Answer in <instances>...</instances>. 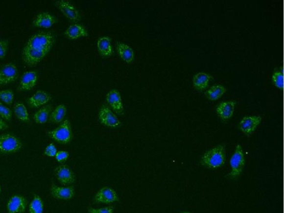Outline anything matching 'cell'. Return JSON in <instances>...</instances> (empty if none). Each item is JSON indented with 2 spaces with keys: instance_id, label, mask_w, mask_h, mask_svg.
<instances>
[{
  "instance_id": "cell-1",
  "label": "cell",
  "mask_w": 284,
  "mask_h": 213,
  "mask_svg": "<svg viewBox=\"0 0 284 213\" xmlns=\"http://www.w3.org/2000/svg\"><path fill=\"white\" fill-rule=\"evenodd\" d=\"M55 37L51 32L42 31L35 33L27 42L22 51L24 64L33 66L47 56L53 47Z\"/></svg>"
},
{
  "instance_id": "cell-7",
  "label": "cell",
  "mask_w": 284,
  "mask_h": 213,
  "mask_svg": "<svg viewBox=\"0 0 284 213\" xmlns=\"http://www.w3.org/2000/svg\"><path fill=\"white\" fill-rule=\"evenodd\" d=\"M19 75L18 67L13 63L3 65L0 68V86L14 82Z\"/></svg>"
},
{
  "instance_id": "cell-19",
  "label": "cell",
  "mask_w": 284,
  "mask_h": 213,
  "mask_svg": "<svg viewBox=\"0 0 284 213\" xmlns=\"http://www.w3.org/2000/svg\"><path fill=\"white\" fill-rule=\"evenodd\" d=\"M65 35L70 40H77L81 37H86L89 36L86 28L79 24H73L67 28L65 32Z\"/></svg>"
},
{
  "instance_id": "cell-10",
  "label": "cell",
  "mask_w": 284,
  "mask_h": 213,
  "mask_svg": "<svg viewBox=\"0 0 284 213\" xmlns=\"http://www.w3.org/2000/svg\"><path fill=\"white\" fill-rule=\"evenodd\" d=\"M118 200V196L115 190L107 187L100 189L94 197V201L97 203L110 204Z\"/></svg>"
},
{
  "instance_id": "cell-8",
  "label": "cell",
  "mask_w": 284,
  "mask_h": 213,
  "mask_svg": "<svg viewBox=\"0 0 284 213\" xmlns=\"http://www.w3.org/2000/svg\"><path fill=\"white\" fill-rule=\"evenodd\" d=\"M54 174L58 182L63 186L72 185L76 179L73 171L67 165H60L56 167Z\"/></svg>"
},
{
  "instance_id": "cell-5",
  "label": "cell",
  "mask_w": 284,
  "mask_h": 213,
  "mask_svg": "<svg viewBox=\"0 0 284 213\" xmlns=\"http://www.w3.org/2000/svg\"><path fill=\"white\" fill-rule=\"evenodd\" d=\"M22 147V142L16 136L11 134L0 135V153H15Z\"/></svg>"
},
{
  "instance_id": "cell-24",
  "label": "cell",
  "mask_w": 284,
  "mask_h": 213,
  "mask_svg": "<svg viewBox=\"0 0 284 213\" xmlns=\"http://www.w3.org/2000/svg\"><path fill=\"white\" fill-rule=\"evenodd\" d=\"M212 77L206 73H198L195 74L193 78V85L195 89L202 91L208 87Z\"/></svg>"
},
{
  "instance_id": "cell-4",
  "label": "cell",
  "mask_w": 284,
  "mask_h": 213,
  "mask_svg": "<svg viewBox=\"0 0 284 213\" xmlns=\"http://www.w3.org/2000/svg\"><path fill=\"white\" fill-rule=\"evenodd\" d=\"M232 171L229 174L231 178L239 176L243 171L245 165V156L243 148L240 144L237 145L235 152L230 160Z\"/></svg>"
},
{
  "instance_id": "cell-30",
  "label": "cell",
  "mask_w": 284,
  "mask_h": 213,
  "mask_svg": "<svg viewBox=\"0 0 284 213\" xmlns=\"http://www.w3.org/2000/svg\"><path fill=\"white\" fill-rule=\"evenodd\" d=\"M12 115V113L10 108L0 102V118L8 121L11 119Z\"/></svg>"
},
{
  "instance_id": "cell-22",
  "label": "cell",
  "mask_w": 284,
  "mask_h": 213,
  "mask_svg": "<svg viewBox=\"0 0 284 213\" xmlns=\"http://www.w3.org/2000/svg\"><path fill=\"white\" fill-rule=\"evenodd\" d=\"M68 109L66 106L64 104H59L50 114L49 122L56 124L61 123L65 118Z\"/></svg>"
},
{
  "instance_id": "cell-11",
  "label": "cell",
  "mask_w": 284,
  "mask_h": 213,
  "mask_svg": "<svg viewBox=\"0 0 284 213\" xmlns=\"http://www.w3.org/2000/svg\"><path fill=\"white\" fill-rule=\"evenodd\" d=\"M106 101L112 109L119 115L124 114V107L122 97L119 91L113 89L108 92L106 96Z\"/></svg>"
},
{
  "instance_id": "cell-12",
  "label": "cell",
  "mask_w": 284,
  "mask_h": 213,
  "mask_svg": "<svg viewBox=\"0 0 284 213\" xmlns=\"http://www.w3.org/2000/svg\"><path fill=\"white\" fill-rule=\"evenodd\" d=\"M55 5L63 15L73 22H78L80 19L79 12L73 4L68 1H57Z\"/></svg>"
},
{
  "instance_id": "cell-3",
  "label": "cell",
  "mask_w": 284,
  "mask_h": 213,
  "mask_svg": "<svg viewBox=\"0 0 284 213\" xmlns=\"http://www.w3.org/2000/svg\"><path fill=\"white\" fill-rule=\"evenodd\" d=\"M52 140L61 144L70 143L73 139V132L70 121L66 119L59 126L47 133Z\"/></svg>"
},
{
  "instance_id": "cell-25",
  "label": "cell",
  "mask_w": 284,
  "mask_h": 213,
  "mask_svg": "<svg viewBox=\"0 0 284 213\" xmlns=\"http://www.w3.org/2000/svg\"><path fill=\"white\" fill-rule=\"evenodd\" d=\"M14 114L17 118L24 122L30 121V115L26 106L23 103L19 102L15 104Z\"/></svg>"
},
{
  "instance_id": "cell-13",
  "label": "cell",
  "mask_w": 284,
  "mask_h": 213,
  "mask_svg": "<svg viewBox=\"0 0 284 213\" xmlns=\"http://www.w3.org/2000/svg\"><path fill=\"white\" fill-rule=\"evenodd\" d=\"M27 201L20 195H15L8 201L7 206L8 213H23L26 210Z\"/></svg>"
},
{
  "instance_id": "cell-2",
  "label": "cell",
  "mask_w": 284,
  "mask_h": 213,
  "mask_svg": "<svg viewBox=\"0 0 284 213\" xmlns=\"http://www.w3.org/2000/svg\"><path fill=\"white\" fill-rule=\"evenodd\" d=\"M226 151L224 145H218L204 153L201 159V164L208 168H220L225 164Z\"/></svg>"
},
{
  "instance_id": "cell-36",
  "label": "cell",
  "mask_w": 284,
  "mask_h": 213,
  "mask_svg": "<svg viewBox=\"0 0 284 213\" xmlns=\"http://www.w3.org/2000/svg\"><path fill=\"white\" fill-rule=\"evenodd\" d=\"M1 186H0V195H1Z\"/></svg>"
},
{
  "instance_id": "cell-20",
  "label": "cell",
  "mask_w": 284,
  "mask_h": 213,
  "mask_svg": "<svg viewBox=\"0 0 284 213\" xmlns=\"http://www.w3.org/2000/svg\"><path fill=\"white\" fill-rule=\"evenodd\" d=\"M117 51H118L120 58L127 63L130 64L134 61V51L128 45L118 43L117 44Z\"/></svg>"
},
{
  "instance_id": "cell-6",
  "label": "cell",
  "mask_w": 284,
  "mask_h": 213,
  "mask_svg": "<svg viewBox=\"0 0 284 213\" xmlns=\"http://www.w3.org/2000/svg\"><path fill=\"white\" fill-rule=\"evenodd\" d=\"M98 118L100 122L107 127L116 128L122 126V123L118 117L106 105H103L100 108Z\"/></svg>"
},
{
  "instance_id": "cell-33",
  "label": "cell",
  "mask_w": 284,
  "mask_h": 213,
  "mask_svg": "<svg viewBox=\"0 0 284 213\" xmlns=\"http://www.w3.org/2000/svg\"><path fill=\"white\" fill-rule=\"evenodd\" d=\"M57 152V149L55 144L50 143L45 148L44 154L49 157H55Z\"/></svg>"
},
{
  "instance_id": "cell-14",
  "label": "cell",
  "mask_w": 284,
  "mask_h": 213,
  "mask_svg": "<svg viewBox=\"0 0 284 213\" xmlns=\"http://www.w3.org/2000/svg\"><path fill=\"white\" fill-rule=\"evenodd\" d=\"M75 189L73 186L59 187L53 184L51 187V194L54 198L60 200H69L74 198Z\"/></svg>"
},
{
  "instance_id": "cell-23",
  "label": "cell",
  "mask_w": 284,
  "mask_h": 213,
  "mask_svg": "<svg viewBox=\"0 0 284 213\" xmlns=\"http://www.w3.org/2000/svg\"><path fill=\"white\" fill-rule=\"evenodd\" d=\"M52 111L51 105L42 107L33 116V119L36 123L45 124L48 121L50 114Z\"/></svg>"
},
{
  "instance_id": "cell-32",
  "label": "cell",
  "mask_w": 284,
  "mask_h": 213,
  "mask_svg": "<svg viewBox=\"0 0 284 213\" xmlns=\"http://www.w3.org/2000/svg\"><path fill=\"white\" fill-rule=\"evenodd\" d=\"M88 212L89 213H114V207L109 206L98 209L90 207Z\"/></svg>"
},
{
  "instance_id": "cell-26",
  "label": "cell",
  "mask_w": 284,
  "mask_h": 213,
  "mask_svg": "<svg viewBox=\"0 0 284 213\" xmlns=\"http://www.w3.org/2000/svg\"><path fill=\"white\" fill-rule=\"evenodd\" d=\"M227 90L221 85H216L212 87L206 92V95L208 99L212 101L219 99L225 93Z\"/></svg>"
},
{
  "instance_id": "cell-29",
  "label": "cell",
  "mask_w": 284,
  "mask_h": 213,
  "mask_svg": "<svg viewBox=\"0 0 284 213\" xmlns=\"http://www.w3.org/2000/svg\"><path fill=\"white\" fill-rule=\"evenodd\" d=\"M272 81L274 85L279 89H282L284 86L283 74L279 70L275 71L272 76Z\"/></svg>"
},
{
  "instance_id": "cell-31",
  "label": "cell",
  "mask_w": 284,
  "mask_h": 213,
  "mask_svg": "<svg viewBox=\"0 0 284 213\" xmlns=\"http://www.w3.org/2000/svg\"><path fill=\"white\" fill-rule=\"evenodd\" d=\"M9 41L6 39H0V59H3L6 56Z\"/></svg>"
},
{
  "instance_id": "cell-27",
  "label": "cell",
  "mask_w": 284,
  "mask_h": 213,
  "mask_svg": "<svg viewBox=\"0 0 284 213\" xmlns=\"http://www.w3.org/2000/svg\"><path fill=\"white\" fill-rule=\"evenodd\" d=\"M44 203L39 195L35 194L29 206L28 213H43Z\"/></svg>"
},
{
  "instance_id": "cell-34",
  "label": "cell",
  "mask_w": 284,
  "mask_h": 213,
  "mask_svg": "<svg viewBox=\"0 0 284 213\" xmlns=\"http://www.w3.org/2000/svg\"><path fill=\"white\" fill-rule=\"evenodd\" d=\"M70 154L68 152L60 150V151H57L55 157L57 162L62 163L68 160Z\"/></svg>"
},
{
  "instance_id": "cell-28",
  "label": "cell",
  "mask_w": 284,
  "mask_h": 213,
  "mask_svg": "<svg viewBox=\"0 0 284 213\" xmlns=\"http://www.w3.org/2000/svg\"><path fill=\"white\" fill-rule=\"evenodd\" d=\"M0 100L7 104L11 105L14 100V93L11 90H5L0 91Z\"/></svg>"
},
{
  "instance_id": "cell-21",
  "label": "cell",
  "mask_w": 284,
  "mask_h": 213,
  "mask_svg": "<svg viewBox=\"0 0 284 213\" xmlns=\"http://www.w3.org/2000/svg\"><path fill=\"white\" fill-rule=\"evenodd\" d=\"M97 48L99 52L103 57H110L114 53L110 37L103 36L97 41Z\"/></svg>"
},
{
  "instance_id": "cell-18",
  "label": "cell",
  "mask_w": 284,
  "mask_h": 213,
  "mask_svg": "<svg viewBox=\"0 0 284 213\" xmlns=\"http://www.w3.org/2000/svg\"><path fill=\"white\" fill-rule=\"evenodd\" d=\"M51 99V96L47 92L39 90L28 98V103L31 107L37 108L44 106Z\"/></svg>"
},
{
  "instance_id": "cell-35",
  "label": "cell",
  "mask_w": 284,
  "mask_h": 213,
  "mask_svg": "<svg viewBox=\"0 0 284 213\" xmlns=\"http://www.w3.org/2000/svg\"><path fill=\"white\" fill-rule=\"evenodd\" d=\"M8 125L1 118H0V131L5 130L8 128Z\"/></svg>"
},
{
  "instance_id": "cell-15",
  "label": "cell",
  "mask_w": 284,
  "mask_h": 213,
  "mask_svg": "<svg viewBox=\"0 0 284 213\" xmlns=\"http://www.w3.org/2000/svg\"><path fill=\"white\" fill-rule=\"evenodd\" d=\"M56 22L55 17L47 12H40L33 19V26L47 29L51 27Z\"/></svg>"
},
{
  "instance_id": "cell-9",
  "label": "cell",
  "mask_w": 284,
  "mask_h": 213,
  "mask_svg": "<svg viewBox=\"0 0 284 213\" xmlns=\"http://www.w3.org/2000/svg\"><path fill=\"white\" fill-rule=\"evenodd\" d=\"M261 121L262 118L260 116L245 117L239 123L241 131L246 136L250 137L260 126Z\"/></svg>"
},
{
  "instance_id": "cell-16",
  "label": "cell",
  "mask_w": 284,
  "mask_h": 213,
  "mask_svg": "<svg viewBox=\"0 0 284 213\" xmlns=\"http://www.w3.org/2000/svg\"><path fill=\"white\" fill-rule=\"evenodd\" d=\"M37 80H38V76L35 71H26L24 73L20 79L19 90L22 91L31 90L36 85Z\"/></svg>"
},
{
  "instance_id": "cell-37",
  "label": "cell",
  "mask_w": 284,
  "mask_h": 213,
  "mask_svg": "<svg viewBox=\"0 0 284 213\" xmlns=\"http://www.w3.org/2000/svg\"></svg>"
},
{
  "instance_id": "cell-17",
  "label": "cell",
  "mask_w": 284,
  "mask_h": 213,
  "mask_svg": "<svg viewBox=\"0 0 284 213\" xmlns=\"http://www.w3.org/2000/svg\"><path fill=\"white\" fill-rule=\"evenodd\" d=\"M236 102L228 101L220 103L216 108L217 115L223 120L231 118L235 112Z\"/></svg>"
}]
</instances>
